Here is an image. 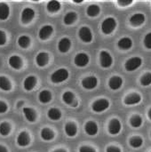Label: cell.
<instances>
[{
	"instance_id": "cell-26",
	"label": "cell",
	"mask_w": 151,
	"mask_h": 152,
	"mask_svg": "<svg viewBox=\"0 0 151 152\" xmlns=\"http://www.w3.org/2000/svg\"><path fill=\"white\" fill-rule=\"evenodd\" d=\"M77 126L73 123H67L65 126V133L68 136L73 137L77 134Z\"/></svg>"
},
{
	"instance_id": "cell-10",
	"label": "cell",
	"mask_w": 151,
	"mask_h": 152,
	"mask_svg": "<svg viewBox=\"0 0 151 152\" xmlns=\"http://www.w3.org/2000/svg\"><path fill=\"white\" fill-rule=\"evenodd\" d=\"M35 16V12L31 8H25L21 12V21L24 24L29 23Z\"/></svg>"
},
{
	"instance_id": "cell-36",
	"label": "cell",
	"mask_w": 151,
	"mask_h": 152,
	"mask_svg": "<svg viewBox=\"0 0 151 152\" xmlns=\"http://www.w3.org/2000/svg\"><path fill=\"white\" fill-rule=\"evenodd\" d=\"M130 123H131V126H133V127H140L142 124V119L141 117L139 116H135V117H133L130 120Z\"/></svg>"
},
{
	"instance_id": "cell-12",
	"label": "cell",
	"mask_w": 151,
	"mask_h": 152,
	"mask_svg": "<svg viewBox=\"0 0 151 152\" xmlns=\"http://www.w3.org/2000/svg\"><path fill=\"white\" fill-rule=\"evenodd\" d=\"M30 142V138L26 132H21L19 134L17 137V144L20 147H26L29 144Z\"/></svg>"
},
{
	"instance_id": "cell-44",
	"label": "cell",
	"mask_w": 151,
	"mask_h": 152,
	"mask_svg": "<svg viewBox=\"0 0 151 152\" xmlns=\"http://www.w3.org/2000/svg\"><path fill=\"white\" fill-rule=\"evenodd\" d=\"M0 152H8V151H7V150H6V148H5V147H4V146L0 145Z\"/></svg>"
},
{
	"instance_id": "cell-15",
	"label": "cell",
	"mask_w": 151,
	"mask_h": 152,
	"mask_svg": "<svg viewBox=\"0 0 151 152\" xmlns=\"http://www.w3.org/2000/svg\"><path fill=\"white\" fill-rule=\"evenodd\" d=\"M49 61V55L46 53H39L36 57V62L39 67H44Z\"/></svg>"
},
{
	"instance_id": "cell-5",
	"label": "cell",
	"mask_w": 151,
	"mask_h": 152,
	"mask_svg": "<svg viewBox=\"0 0 151 152\" xmlns=\"http://www.w3.org/2000/svg\"><path fill=\"white\" fill-rule=\"evenodd\" d=\"M100 61H101V65L102 68H109L112 65L113 62V59L111 57V55L106 52V51H102L100 53Z\"/></svg>"
},
{
	"instance_id": "cell-22",
	"label": "cell",
	"mask_w": 151,
	"mask_h": 152,
	"mask_svg": "<svg viewBox=\"0 0 151 152\" xmlns=\"http://www.w3.org/2000/svg\"><path fill=\"white\" fill-rule=\"evenodd\" d=\"M10 14V8L7 4L0 3V20H5L8 19Z\"/></svg>"
},
{
	"instance_id": "cell-39",
	"label": "cell",
	"mask_w": 151,
	"mask_h": 152,
	"mask_svg": "<svg viewBox=\"0 0 151 152\" xmlns=\"http://www.w3.org/2000/svg\"><path fill=\"white\" fill-rule=\"evenodd\" d=\"M6 43V36L5 33L0 30V45H4Z\"/></svg>"
},
{
	"instance_id": "cell-13",
	"label": "cell",
	"mask_w": 151,
	"mask_h": 152,
	"mask_svg": "<svg viewBox=\"0 0 151 152\" xmlns=\"http://www.w3.org/2000/svg\"><path fill=\"white\" fill-rule=\"evenodd\" d=\"M122 85H123V79L117 76L112 77L109 81V86L110 89H112V90L119 89L122 86Z\"/></svg>"
},
{
	"instance_id": "cell-20",
	"label": "cell",
	"mask_w": 151,
	"mask_h": 152,
	"mask_svg": "<svg viewBox=\"0 0 151 152\" xmlns=\"http://www.w3.org/2000/svg\"><path fill=\"white\" fill-rule=\"evenodd\" d=\"M23 113H24V116H25V118H27L28 121H29L31 123H33V122L36 121V111L33 109L24 107L23 108Z\"/></svg>"
},
{
	"instance_id": "cell-43",
	"label": "cell",
	"mask_w": 151,
	"mask_h": 152,
	"mask_svg": "<svg viewBox=\"0 0 151 152\" xmlns=\"http://www.w3.org/2000/svg\"><path fill=\"white\" fill-rule=\"evenodd\" d=\"M133 3V1H125V0H119L117 1V4L122 5V6H127L129 4H131Z\"/></svg>"
},
{
	"instance_id": "cell-38",
	"label": "cell",
	"mask_w": 151,
	"mask_h": 152,
	"mask_svg": "<svg viewBox=\"0 0 151 152\" xmlns=\"http://www.w3.org/2000/svg\"><path fill=\"white\" fill-rule=\"evenodd\" d=\"M144 45L148 49H151V32L145 36V37H144Z\"/></svg>"
},
{
	"instance_id": "cell-6",
	"label": "cell",
	"mask_w": 151,
	"mask_h": 152,
	"mask_svg": "<svg viewBox=\"0 0 151 152\" xmlns=\"http://www.w3.org/2000/svg\"><path fill=\"white\" fill-rule=\"evenodd\" d=\"M78 36H79L80 39L85 43H90L93 39L92 31L90 30V28L88 27H82L79 29Z\"/></svg>"
},
{
	"instance_id": "cell-25",
	"label": "cell",
	"mask_w": 151,
	"mask_h": 152,
	"mask_svg": "<svg viewBox=\"0 0 151 152\" xmlns=\"http://www.w3.org/2000/svg\"><path fill=\"white\" fill-rule=\"evenodd\" d=\"M48 118L51 119V120H53V121H56V120H59L61 118V111L58 110V109H55V108H52L48 110Z\"/></svg>"
},
{
	"instance_id": "cell-42",
	"label": "cell",
	"mask_w": 151,
	"mask_h": 152,
	"mask_svg": "<svg viewBox=\"0 0 151 152\" xmlns=\"http://www.w3.org/2000/svg\"><path fill=\"white\" fill-rule=\"evenodd\" d=\"M106 152H121L120 149L117 148V147H115V146H109L107 148Z\"/></svg>"
},
{
	"instance_id": "cell-11",
	"label": "cell",
	"mask_w": 151,
	"mask_h": 152,
	"mask_svg": "<svg viewBox=\"0 0 151 152\" xmlns=\"http://www.w3.org/2000/svg\"><path fill=\"white\" fill-rule=\"evenodd\" d=\"M53 31V26H51V25H44V26H43L40 28L39 33H38V37L42 40H45V39L49 38V37L52 35Z\"/></svg>"
},
{
	"instance_id": "cell-46",
	"label": "cell",
	"mask_w": 151,
	"mask_h": 152,
	"mask_svg": "<svg viewBox=\"0 0 151 152\" xmlns=\"http://www.w3.org/2000/svg\"><path fill=\"white\" fill-rule=\"evenodd\" d=\"M149 118L151 119V109L150 110V111H149Z\"/></svg>"
},
{
	"instance_id": "cell-16",
	"label": "cell",
	"mask_w": 151,
	"mask_h": 152,
	"mask_svg": "<svg viewBox=\"0 0 151 152\" xmlns=\"http://www.w3.org/2000/svg\"><path fill=\"white\" fill-rule=\"evenodd\" d=\"M8 62H9V65H10L12 69H21V67H22V61H21V59H20L19 56H17V55L11 56V57L9 58Z\"/></svg>"
},
{
	"instance_id": "cell-35",
	"label": "cell",
	"mask_w": 151,
	"mask_h": 152,
	"mask_svg": "<svg viewBox=\"0 0 151 152\" xmlns=\"http://www.w3.org/2000/svg\"><path fill=\"white\" fill-rule=\"evenodd\" d=\"M143 143V140L141 138V137H133L131 140H130V145L133 147V148H140Z\"/></svg>"
},
{
	"instance_id": "cell-28",
	"label": "cell",
	"mask_w": 151,
	"mask_h": 152,
	"mask_svg": "<svg viewBox=\"0 0 151 152\" xmlns=\"http://www.w3.org/2000/svg\"><path fill=\"white\" fill-rule=\"evenodd\" d=\"M61 9V3L56 0H52L47 4V10L50 12H56Z\"/></svg>"
},
{
	"instance_id": "cell-41",
	"label": "cell",
	"mask_w": 151,
	"mask_h": 152,
	"mask_svg": "<svg viewBox=\"0 0 151 152\" xmlns=\"http://www.w3.org/2000/svg\"><path fill=\"white\" fill-rule=\"evenodd\" d=\"M7 110H8V107H7L6 103H4V102H1L0 101V114L6 112Z\"/></svg>"
},
{
	"instance_id": "cell-45",
	"label": "cell",
	"mask_w": 151,
	"mask_h": 152,
	"mask_svg": "<svg viewBox=\"0 0 151 152\" xmlns=\"http://www.w3.org/2000/svg\"><path fill=\"white\" fill-rule=\"evenodd\" d=\"M53 152H66L65 150H62V149H59V150H57V151H54Z\"/></svg>"
},
{
	"instance_id": "cell-24",
	"label": "cell",
	"mask_w": 151,
	"mask_h": 152,
	"mask_svg": "<svg viewBox=\"0 0 151 152\" xmlns=\"http://www.w3.org/2000/svg\"><path fill=\"white\" fill-rule=\"evenodd\" d=\"M41 138L44 141H52L54 138V133L49 128H43L41 131Z\"/></svg>"
},
{
	"instance_id": "cell-2",
	"label": "cell",
	"mask_w": 151,
	"mask_h": 152,
	"mask_svg": "<svg viewBox=\"0 0 151 152\" xmlns=\"http://www.w3.org/2000/svg\"><path fill=\"white\" fill-rule=\"evenodd\" d=\"M117 27V21L114 18L109 17L106 18L101 23V30L104 34H110L112 33Z\"/></svg>"
},
{
	"instance_id": "cell-21",
	"label": "cell",
	"mask_w": 151,
	"mask_h": 152,
	"mask_svg": "<svg viewBox=\"0 0 151 152\" xmlns=\"http://www.w3.org/2000/svg\"><path fill=\"white\" fill-rule=\"evenodd\" d=\"M141 100H142V98L139 94H129L125 99V103L126 105H135V104H138L141 102Z\"/></svg>"
},
{
	"instance_id": "cell-33",
	"label": "cell",
	"mask_w": 151,
	"mask_h": 152,
	"mask_svg": "<svg viewBox=\"0 0 151 152\" xmlns=\"http://www.w3.org/2000/svg\"><path fill=\"white\" fill-rule=\"evenodd\" d=\"M18 44L21 48H28L30 45V39L27 36H21L18 40Z\"/></svg>"
},
{
	"instance_id": "cell-19",
	"label": "cell",
	"mask_w": 151,
	"mask_h": 152,
	"mask_svg": "<svg viewBox=\"0 0 151 152\" xmlns=\"http://www.w3.org/2000/svg\"><path fill=\"white\" fill-rule=\"evenodd\" d=\"M36 85V79L34 76H28L23 82L24 89L27 91H31Z\"/></svg>"
},
{
	"instance_id": "cell-34",
	"label": "cell",
	"mask_w": 151,
	"mask_h": 152,
	"mask_svg": "<svg viewBox=\"0 0 151 152\" xmlns=\"http://www.w3.org/2000/svg\"><path fill=\"white\" fill-rule=\"evenodd\" d=\"M11 131V127L9 126V124L5 123V122H3L0 124V134L3 135V136H6L9 134Z\"/></svg>"
},
{
	"instance_id": "cell-4",
	"label": "cell",
	"mask_w": 151,
	"mask_h": 152,
	"mask_svg": "<svg viewBox=\"0 0 151 152\" xmlns=\"http://www.w3.org/2000/svg\"><path fill=\"white\" fill-rule=\"evenodd\" d=\"M142 60L140 57H133L125 62V69L128 71H133L141 67Z\"/></svg>"
},
{
	"instance_id": "cell-3",
	"label": "cell",
	"mask_w": 151,
	"mask_h": 152,
	"mask_svg": "<svg viewBox=\"0 0 151 152\" xmlns=\"http://www.w3.org/2000/svg\"><path fill=\"white\" fill-rule=\"evenodd\" d=\"M109 102L106 99L97 100L93 103V106H92L93 110L94 112H102L106 110L107 109H109Z\"/></svg>"
},
{
	"instance_id": "cell-7",
	"label": "cell",
	"mask_w": 151,
	"mask_h": 152,
	"mask_svg": "<svg viewBox=\"0 0 151 152\" xmlns=\"http://www.w3.org/2000/svg\"><path fill=\"white\" fill-rule=\"evenodd\" d=\"M121 128H122V126L118 119L114 118L109 124V132L112 135H116V134H119L121 131Z\"/></svg>"
},
{
	"instance_id": "cell-30",
	"label": "cell",
	"mask_w": 151,
	"mask_h": 152,
	"mask_svg": "<svg viewBox=\"0 0 151 152\" xmlns=\"http://www.w3.org/2000/svg\"><path fill=\"white\" fill-rule=\"evenodd\" d=\"M38 99H39V101H40L41 102H43V103H47V102H49L52 100V94H51V93H50L49 91L44 90V91H42V92L39 94Z\"/></svg>"
},
{
	"instance_id": "cell-9",
	"label": "cell",
	"mask_w": 151,
	"mask_h": 152,
	"mask_svg": "<svg viewBox=\"0 0 151 152\" xmlns=\"http://www.w3.org/2000/svg\"><path fill=\"white\" fill-rule=\"evenodd\" d=\"M98 84L97 78L94 76H91V77H87L85 79H83L82 81V86L84 88L88 89V90H92L94 89L96 87Z\"/></svg>"
},
{
	"instance_id": "cell-31",
	"label": "cell",
	"mask_w": 151,
	"mask_h": 152,
	"mask_svg": "<svg viewBox=\"0 0 151 152\" xmlns=\"http://www.w3.org/2000/svg\"><path fill=\"white\" fill-rule=\"evenodd\" d=\"M12 86L10 81L5 77H0V89L3 91H10Z\"/></svg>"
},
{
	"instance_id": "cell-32",
	"label": "cell",
	"mask_w": 151,
	"mask_h": 152,
	"mask_svg": "<svg viewBox=\"0 0 151 152\" xmlns=\"http://www.w3.org/2000/svg\"><path fill=\"white\" fill-rule=\"evenodd\" d=\"M62 100L66 104L72 105L73 102H75V96L71 92H66L62 95Z\"/></svg>"
},
{
	"instance_id": "cell-40",
	"label": "cell",
	"mask_w": 151,
	"mask_h": 152,
	"mask_svg": "<svg viewBox=\"0 0 151 152\" xmlns=\"http://www.w3.org/2000/svg\"><path fill=\"white\" fill-rule=\"evenodd\" d=\"M79 152H96L95 150L92 147H88V146H83L79 149Z\"/></svg>"
},
{
	"instance_id": "cell-37",
	"label": "cell",
	"mask_w": 151,
	"mask_h": 152,
	"mask_svg": "<svg viewBox=\"0 0 151 152\" xmlns=\"http://www.w3.org/2000/svg\"><path fill=\"white\" fill-rule=\"evenodd\" d=\"M141 83L142 86H147L151 84V73H146L141 78Z\"/></svg>"
},
{
	"instance_id": "cell-17",
	"label": "cell",
	"mask_w": 151,
	"mask_h": 152,
	"mask_svg": "<svg viewBox=\"0 0 151 152\" xmlns=\"http://www.w3.org/2000/svg\"><path fill=\"white\" fill-rule=\"evenodd\" d=\"M85 133L88 135H95L98 132V126L96 123L93 122V121H89L85 124Z\"/></svg>"
},
{
	"instance_id": "cell-18",
	"label": "cell",
	"mask_w": 151,
	"mask_h": 152,
	"mask_svg": "<svg viewBox=\"0 0 151 152\" xmlns=\"http://www.w3.org/2000/svg\"><path fill=\"white\" fill-rule=\"evenodd\" d=\"M145 21V16L142 13H135L130 18V23L133 26L142 25Z\"/></svg>"
},
{
	"instance_id": "cell-29",
	"label": "cell",
	"mask_w": 151,
	"mask_h": 152,
	"mask_svg": "<svg viewBox=\"0 0 151 152\" xmlns=\"http://www.w3.org/2000/svg\"><path fill=\"white\" fill-rule=\"evenodd\" d=\"M77 13L76 12H68L65 16H64V20H63V21H64V23L66 24V25H71V24H73L75 21H76V20H77Z\"/></svg>"
},
{
	"instance_id": "cell-27",
	"label": "cell",
	"mask_w": 151,
	"mask_h": 152,
	"mask_svg": "<svg viewBox=\"0 0 151 152\" xmlns=\"http://www.w3.org/2000/svg\"><path fill=\"white\" fill-rule=\"evenodd\" d=\"M100 12H101V9L97 4H91L87 7V10H86V12H87L88 16H90V17L98 16Z\"/></svg>"
},
{
	"instance_id": "cell-14",
	"label": "cell",
	"mask_w": 151,
	"mask_h": 152,
	"mask_svg": "<svg viewBox=\"0 0 151 152\" xmlns=\"http://www.w3.org/2000/svg\"><path fill=\"white\" fill-rule=\"evenodd\" d=\"M71 46V42L69 38H62L59 41L58 44V49L61 53H67L69 52V50L70 49Z\"/></svg>"
},
{
	"instance_id": "cell-8",
	"label": "cell",
	"mask_w": 151,
	"mask_h": 152,
	"mask_svg": "<svg viewBox=\"0 0 151 152\" xmlns=\"http://www.w3.org/2000/svg\"><path fill=\"white\" fill-rule=\"evenodd\" d=\"M89 62V56L85 53H79L75 57V64L77 67H85Z\"/></svg>"
},
{
	"instance_id": "cell-1",
	"label": "cell",
	"mask_w": 151,
	"mask_h": 152,
	"mask_svg": "<svg viewBox=\"0 0 151 152\" xmlns=\"http://www.w3.org/2000/svg\"><path fill=\"white\" fill-rule=\"evenodd\" d=\"M69 77V71L66 69H59L54 71L51 76V80L54 84L61 83Z\"/></svg>"
},
{
	"instance_id": "cell-23",
	"label": "cell",
	"mask_w": 151,
	"mask_h": 152,
	"mask_svg": "<svg viewBox=\"0 0 151 152\" xmlns=\"http://www.w3.org/2000/svg\"><path fill=\"white\" fill-rule=\"evenodd\" d=\"M117 45L119 48L123 49V50H128L132 47L133 45V41L131 38L129 37H123L121 38L118 43H117Z\"/></svg>"
}]
</instances>
